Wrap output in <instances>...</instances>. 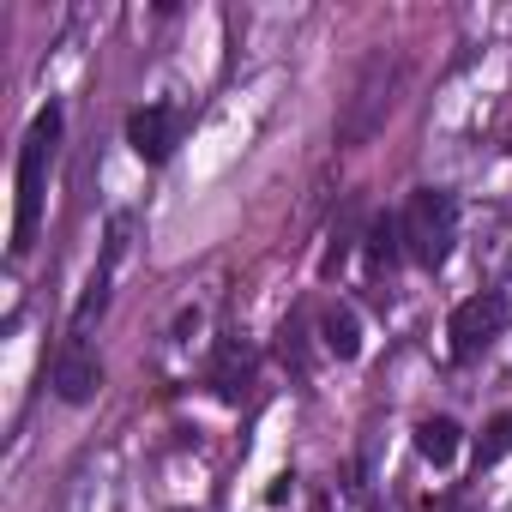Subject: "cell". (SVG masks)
<instances>
[{"label": "cell", "instance_id": "obj_1", "mask_svg": "<svg viewBox=\"0 0 512 512\" xmlns=\"http://www.w3.org/2000/svg\"><path fill=\"white\" fill-rule=\"evenodd\" d=\"M55 145H61V109L49 103L25 145H19V199H13V253H31L37 241V223H43V199H49V163H55Z\"/></svg>", "mask_w": 512, "mask_h": 512}, {"label": "cell", "instance_id": "obj_2", "mask_svg": "<svg viewBox=\"0 0 512 512\" xmlns=\"http://www.w3.org/2000/svg\"><path fill=\"white\" fill-rule=\"evenodd\" d=\"M398 229H404V253L416 266H446V253L458 241V199L446 187H416L398 211Z\"/></svg>", "mask_w": 512, "mask_h": 512}, {"label": "cell", "instance_id": "obj_3", "mask_svg": "<svg viewBox=\"0 0 512 512\" xmlns=\"http://www.w3.org/2000/svg\"><path fill=\"white\" fill-rule=\"evenodd\" d=\"M500 326H506V296H500V290H482V296L458 302V308H452V326H446L452 362H476V356L500 338Z\"/></svg>", "mask_w": 512, "mask_h": 512}, {"label": "cell", "instance_id": "obj_4", "mask_svg": "<svg viewBox=\"0 0 512 512\" xmlns=\"http://www.w3.org/2000/svg\"><path fill=\"white\" fill-rule=\"evenodd\" d=\"M127 145H133L139 163H169V151H175V109H163V103L133 109L127 115Z\"/></svg>", "mask_w": 512, "mask_h": 512}, {"label": "cell", "instance_id": "obj_5", "mask_svg": "<svg viewBox=\"0 0 512 512\" xmlns=\"http://www.w3.org/2000/svg\"><path fill=\"white\" fill-rule=\"evenodd\" d=\"M97 386H103V368H97V356L73 338V344L55 356V392H61V404H91Z\"/></svg>", "mask_w": 512, "mask_h": 512}, {"label": "cell", "instance_id": "obj_6", "mask_svg": "<svg viewBox=\"0 0 512 512\" xmlns=\"http://www.w3.org/2000/svg\"><path fill=\"white\" fill-rule=\"evenodd\" d=\"M416 452H422L434 470H446V464L458 458V422H452V416H428V422H416Z\"/></svg>", "mask_w": 512, "mask_h": 512}, {"label": "cell", "instance_id": "obj_7", "mask_svg": "<svg viewBox=\"0 0 512 512\" xmlns=\"http://www.w3.org/2000/svg\"><path fill=\"white\" fill-rule=\"evenodd\" d=\"M320 338H326V350H332L338 362H356V356H362V320H356L350 308H332V314L320 320Z\"/></svg>", "mask_w": 512, "mask_h": 512}, {"label": "cell", "instance_id": "obj_8", "mask_svg": "<svg viewBox=\"0 0 512 512\" xmlns=\"http://www.w3.org/2000/svg\"><path fill=\"white\" fill-rule=\"evenodd\" d=\"M247 368H253V362H247V350H235V344H223V350H217V362H211V392H217V398L229 404V398L241 392V380H247Z\"/></svg>", "mask_w": 512, "mask_h": 512}, {"label": "cell", "instance_id": "obj_9", "mask_svg": "<svg viewBox=\"0 0 512 512\" xmlns=\"http://www.w3.org/2000/svg\"><path fill=\"white\" fill-rule=\"evenodd\" d=\"M398 253H404V229H398V217H374V223H368V266L386 272Z\"/></svg>", "mask_w": 512, "mask_h": 512}, {"label": "cell", "instance_id": "obj_10", "mask_svg": "<svg viewBox=\"0 0 512 512\" xmlns=\"http://www.w3.org/2000/svg\"><path fill=\"white\" fill-rule=\"evenodd\" d=\"M314 512H326V500H320V506H314Z\"/></svg>", "mask_w": 512, "mask_h": 512}]
</instances>
